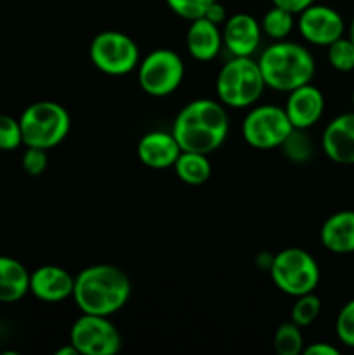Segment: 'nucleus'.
Wrapping results in <instances>:
<instances>
[{
	"label": "nucleus",
	"instance_id": "obj_29",
	"mask_svg": "<svg viewBox=\"0 0 354 355\" xmlns=\"http://www.w3.org/2000/svg\"><path fill=\"white\" fill-rule=\"evenodd\" d=\"M21 166L30 177H38L47 168V151L40 148H26L21 158Z\"/></svg>",
	"mask_w": 354,
	"mask_h": 355
},
{
	"label": "nucleus",
	"instance_id": "obj_7",
	"mask_svg": "<svg viewBox=\"0 0 354 355\" xmlns=\"http://www.w3.org/2000/svg\"><path fill=\"white\" fill-rule=\"evenodd\" d=\"M294 130L283 107L274 104H253L242 121V137L259 151L281 148Z\"/></svg>",
	"mask_w": 354,
	"mask_h": 355
},
{
	"label": "nucleus",
	"instance_id": "obj_33",
	"mask_svg": "<svg viewBox=\"0 0 354 355\" xmlns=\"http://www.w3.org/2000/svg\"><path fill=\"white\" fill-rule=\"evenodd\" d=\"M273 257L274 255H271V253H267V252L259 253L255 259L257 267H260L262 270H267V272H269V267H271V263H273Z\"/></svg>",
	"mask_w": 354,
	"mask_h": 355
},
{
	"label": "nucleus",
	"instance_id": "obj_6",
	"mask_svg": "<svg viewBox=\"0 0 354 355\" xmlns=\"http://www.w3.org/2000/svg\"><path fill=\"white\" fill-rule=\"evenodd\" d=\"M269 276L274 286L288 297L312 293L318 288L319 266L314 257L302 248H285L273 257Z\"/></svg>",
	"mask_w": 354,
	"mask_h": 355
},
{
	"label": "nucleus",
	"instance_id": "obj_9",
	"mask_svg": "<svg viewBox=\"0 0 354 355\" xmlns=\"http://www.w3.org/2000/svg\"><path fill=\"white\" fill-rule=\"evenodd\" d=\"M183 58L172 49H155L137 64V80L142 92L151 97H167L184 80Z\"/></svg>",
	"mask_w": 354,
	"mask_h": 355
},
{
	"label": "nucleus",
	"instance_id": "obj_5",
	"mask_svg": "<svg viewBox=\"0 0 354 355\" xmlns=\"http://www.w3.org/2000/svg\"><path fill=\"white\" fill-rule=\"evenodd\" d=\"M23 144L49 151L61 144L69 134L71 118L65 106L54 101L30 104L19 116Z\"/></svg>",
	"mask_w": 354,
	"mask_h": 355
},
{
	"label": "nucleus",
	"instance_id": "obj_32",
	"mask_svg": "<svg viewBox=\"0 0 354 355\" xmlns=\"http://www.w3.org/2000/svg\"><path fill=\"white\" fill-rule=\"evenodd\" d=\"M208 21H212V23L219 24V26H222L224 24V21L228 19V14H226V9L222 3H219L217 0H214V2L210 3V7L207 9V12H205V16Z\"/></svg>",
	"mask_w": 354,
	"mask_h": 355
},
{
	"label": "nucleus",
	"instance_id": "obj_28",
	"mask_svg": "<svg viewBox=\"0 0 354 355\" xmlns=\"http://www.w3.org/2000/svg\"><path fill=\"white\" fill-rule=\"evenodd\" d=\"M165 2L174 14L183 19L193 21L203 17L214 0H165Z\"/></svg>",
	"mask_w": 354,
	"mask_h": 355
},
{
	"label": "nucleus",
	"instance_id": "obj_34",
	"mask_svg": "<svg viewBox=\"0 0 354 355\" xmlns=\"http://www.w3.org/2000/svg\"><path fill=\"white\" fill-rule=\"evenodd\" d=\"M56 355H78V350H76L75 347L71 345V342H69L68 345L61 347V349H59L58 352H56Z\"/></svg>",
	"mask_w": 354,
	"mask_h": 355
},
{
	"label": "nucleus",
	"instance_id": "obj_12",
	"mask_svg": "<svg viewBox=\"0 0 354 355\" xmlns=\"http://www.w3.org/2000/svg\"><path fill=\"white\" fill-rule=\"evenodd\" d=\"M221 31L222 45L233 58H252L259 51L262 28L252 14H233L224 21Z\"/></svg>",
	"mask_w": 354,
	"mask_h": 355
},
{
	"label": "nucleus",
	"instance_id": "obj_2",
	"mask_svg": "<svg viewBox=\"0 0 354 355\" xmlns=\"http://www.w3.org/2000/svg\"><path fill=\"white\" fill-rule=\"evenodd\" d=\"M130 293V279L120 267L96 263L75 277L71 298L82 314L110 318L127 305Z\"/></svg>",
	"mask_w": 354,
	"mask_h": 355
},
{
	"label": "nucleus",
	"instance_id": "obj_11",
	"mask_svg": "<svg viewBox=\"0 0 354 355\" xmlns=\"http://www.w3.org/2000/svg\"><path fill=\"white\" fill-rule=\"evenodd\" d=\"M297 28L305 42L319 47H328L340 37H344L346 23L333 7L312 3L297 14Z\"/></svg>",
	"mask_w": 354,
	"mask_h": 355
},
{
	"label": "nucleus",
	"instance_id": "obj_20",
	"mask_svg": "<svg viewBox=\"0 0 354 355\" xmlns=\"http://www.w3.org/2000/svg\"><path fill=\"white\" fill-rule=\"evenodd\" d=\"M176 170L177 179L187 186H201L212 175V165L208 155L196 151H180L172 166Z\"/></svg>",
	"mask_w": 354,
	"mask_h": 355
},
{
	"label": "nucleus",
	"instance_id": "obj_17",
	"mask_svg": "<svg viewBox=\"0 0 354 355\" xmlns=\"http://www.w3.org/2000/svg\"><path fill=\"white\" fill-rule=\"evenodd\" d=\"M222 47V31L219 24L212 23L207 17L189 21L186 49L191 58L200 62H208L217 58Z\"/></svg>",
	"mask_w": 354,
	"mask_h": 355
},
{
	"label": "nucleus",
	"instance_id": "obj_8",
	"mask_svg": "<svg viewBox=\"0 0 354 355\" xmlns=\"http://www.w3.org/2000/svg\"><path fill=\"white\" fill-rule=\"evenodd\" d=\"M89 58L99 71L111 76L128 75L141 61L139 45L132 37L121 31H101L92 38Z\"/></svg>",
	"mask_w": 354,
	"mask_h": 355
},
{
	"label": "nucleus",
	"instance_id": "obj_4",
	"mask_svg": "<svg viewBox=\"0 0 354 355\" xmlns=\"http://www.w3.org/2000/svg\"><path fill=\"white\" fill-rule=\"evenodd\" d=\"M266 89L259 62L252 58H233L219 69L215 94L219 103L233 110L252 107Z\"/></svg>",
	"mask_w": 354,
	"mask_h": 355
},
{
	"label": "nucleus",
	"instance_id": "obj_13",
	"mask_svg": "<svg viewBox=\"0 0 354 355\" xmlns=\"http://www.w3.org/2000/svg\"><path fill=\"white\" fill-rule=\"evenodd\" d=\"M283 110L295 130H307L321 120L325 113V96L318 87L305 83L288 92Z\"/></svg>",
	"mask_w": 354,
	"mask_h": 355
},
{
	"label": "nucleus",
	"instance_id": "obj_16",
	"mask_svg": "<svg viewBox=\"0 0 354 355\" xmlns=\"http://www.w3.org/2000/svg\"><path fill=\"white\" fill-rule=\"evenodd\" d=\"M180 146L172 132L153 130L142 135L137 142V158L144 166L155 170L170 168L180 155Z\"/></svg>",
	"mask_w": 354,
	"mask_h": 355
},
{
	"label": "nucleus",
	"instance_id": "obj_10",
	"mask_svg": "<svg viewBox=\"0 0 354 355\" xmlns=\"http://www.w3.org/2000/svg\"><path fill=\"white\" fill-rule=\"evenodd\" d=\"M69 342L82 355H115L124 340L108 315L82 314L71 326Z\"/></svg>",
	"mask_w": 354,
	"mask_h": 355
},
{
	"label": "nucleus",
	"instance_id": "obj_21",
	"mask_svg": "<svg viewBox=\"0 0 354 355\" xmlns=\"http://www.w3.org/2000/svg\"><path fill=\"white\" fill-rule=\"evenodd\" d=\"M295 14L288 12V10L281 9V7L273 6L260 21V28H262V35L271 38L273 42L287 40L288 35L292 33L295 26Z\"/></svg>",
	"mask_w": 354,
	"mask_h": 355
},
{
	"label": "nucleus",
	"instance_id": "obj_24",
	"mask_svg": "<svg viewBox=\"0 0 354 355\" xmlns=\"http://www.w3.org/2000/svg\"><path fill=\"white\" fill-rule=\"evenodd\" d=\"M328 62L333 69L349 73L354 69V44L349 37H340L328 45Z\"/></svg>",
	"mask_w": 354,
	"mask_h": 355
},
{
	"label": "nucleus",
	"instance_id": "obj_1",
	"mask_svg": "<svg viewBox=\"0 0 354 355\" xmlns=\"http://www.w3.org/2000/svg\"><path fill=\"white\" fill-rule=\"evenodd\" d=\"M172 134L183 151H196L203 155L217 151L229 134L226 106L214 99L191 101L177 113Z\"/></svg>",
	"mask_w": 354,
	"mask_h": 355
},
{
	"label": "nucleus",
	"instance_id": "obj_25",
	"mask_svg": "<svg viewBox=\"0 0 354 355\" xmlns=\"http://www.w3.org/2000/svg\"><path fill=\"white\" fill-rule=\"evenodd\" d=\"M285 156L290 158L294 163H305L311 158L312 146L309 141L307 135L304 134V130H294L288 135L287 141L281 146Z\"/></svg>",
	"mask_w": 354,
	"mask_h": 355
},
{
	"label": "nucleus",
	"instance_id": "obj_26",
	"mask_svg": "<svg viewBox=\"0 0 354 355\" xmlns=\"http://www.w3.org/2000/svg\"><path fill=\"white\" fill-rule=\"evenodd\" d=\"M335 335L342 345L354 349V298L344 304L337 314Z\"/></svg>",
	"mask_w": 354,
	"mask_h": 355
},
{
	"label": "nucleus",
	"instance_id": "obj_30",
	"mask_svg": "<svg viewBox=\"0 0 354 355\" xmlns=\"http://www.w3.org/2000/svg\"><path fill=\"white\" fill-rule=\"evenodd\" d=\"M271 2H273V6L281 7V9L288 10V12L297 16V14H301L302 10L307 9L309 6H312L316 0H271Z\"/></svg>",
	"mask_w": 354,
	"mask_h": 355
},
{
	"label": "nucleus",
	"instance_id": "obj_27",
	"mask_svg": "<svg viewBox=\"0 0 354 355\" xmlns=\"http://www.w3.org/2000/svg\"><path fill=\"white\" fill-rule=\"evenodd\" d=\"M23 144L19 118L0 114V151H14Z\"/></svg>",
	"mask_w": 354,
	"mask_h": 355
},
{
	"label": "nucleus",
	"instance_id": "obj_31",
	"mask_svg": "<svg viewBox=\"0 0 354 355\" xmlns=\"http://www.w3.org/2000/svg\"><path fill=\"white\" fill-rule=\"evenodd\" d=\"M302 354L304 355H339L340 350L326 342H316V343H311V345L304 347Z\"/></svg>",
	"mask_w": 354,
	"mask_h": 355
},
{
	"label": "nucleus",
	"instance_id": "obj_35",
	"mask_svg": "<svg viewBox=\"0 0 354 355\" xmlns=\"http://www.w3.org/2000/svg\"><path fill=\"white\" fill-rule=\"evenodd\" d=\"M349 38L353 40V44H354V17H353V21H351V26H349Z\"/></svg>",
	"mask_w": 354,
	"mask_h": 355
},
{
	"label": "nucleus",
	"instance_id": "obj_36",
	"mask_svg": "<svg viewBox=\"0 0 354 355\" xmlns=\"http://www.w3.org/2000/svg\"><path fill=\"white\" fill-rule=\"evenodd\" d=\"M351 101H353V107H354V90H353V97H351Z\"/></svg>",
	"mask_w": 354,
	"mask_h": 355
},
{
	"label": "nucleus",
	"instance_id": "obj_3",
	"mask_svg": "<svg viewBox=\"0 0 354 355\" xmlns=\"http://www.w3.org/2000/svg\"><path fill=\"white\" fill-rule=\"evenodd\" d=\"M259 68L266 87L278 92H292L297 87L311 83L316 62L304 45L290 40L273 42L260 52Z\"/></svg>",
	"mask_w": 354,
	"mask_h": 355
},
{
	"label": "nucleus",
	"instance_id": "obj_15",
	"mask_svg": "<svg viewBox=\"0 0 354 355\" xmlns=\"http://www.w3.org/2000/svg\"><path fill=\"white\" fill-rule=\"evenodd\" d=\"M75 277L59 266H42L30 272V293L45 304H61L73 297Z\"/></svg>",
	"mask_w": 354,
	"mask_h": 355
},
{
	"label": "nucleus",
	"instance_id": "obj_23",
	"mask_svg": "<svg viewBox=\"0 0 354 355\" xmlns=\"http://www.w3.org/2000/svg\"><path fill=\"white\" fill-rule=\"evenodd\" d=\"M319 314H321V300L312 291V293L297 297L294 307H292L290 321H294L301 328H307L319 318Z\"/></svg>",
	"mask_w": 354,
	"mask_h": 355
},
{
	"label": "nucleus",
	"instance_id": "obj_22",
	"mask_svg": "<svg viewBox=\"0 0 354 355\" xmlns=\"http://www.w3.org/2000/svg\"><path fill=\"white\" fill-rule=\"evenodd\" d=\"M274 352L278 355H298L304 350V335L301 326L294 321L281 322L274 331Z\"/></svg>",
	"mask_w": 354,
	"mask_h": 355
},
{
	"label": "nucleus",
	"instance_id": "obj_18",
	"mask_svg": "<svg viewBox=\"0 0 354 355\" xmlns=\"http://www.w3.org/2000/svg\"><path fill=\"white\" fill-rule=\"evenodd\" d=\"M319 241L337 255L354 253V210H342L330 215L319 229Z\"/></svg>",
	"mask_w": 354,
	"mask_h": 355
},
{
	"label": "nucleus",
	"instance_id": "obj_14",
	"mask_svg": "<svg viewBox=\"0 0 354 355\" xmlns=\"http://www.w3.org/2000/svg\"><path fill=\"white\" fill-rule=\"evenodd\" d=\"M323 153L337 165H354V111L333 118L321 135Z\"/></svg>",
	"mask_w": 354,
	"mask_h": 355
},
{
	"label": "nucleus",
	"instance_id": "obj_19",
	"mask_svg": "<svg viewBox=\"0 0 354 355\" xmlns=\"http://www.w3.org/2000/svg\"><path fill=\"white\" fill-rule=\"evenodd\" d=\"M30 293V272L12 257L0 255V304H16Z\"/></svg>",
	"mask_w": 354,
	"mask_h": 355
}]
</instances>
